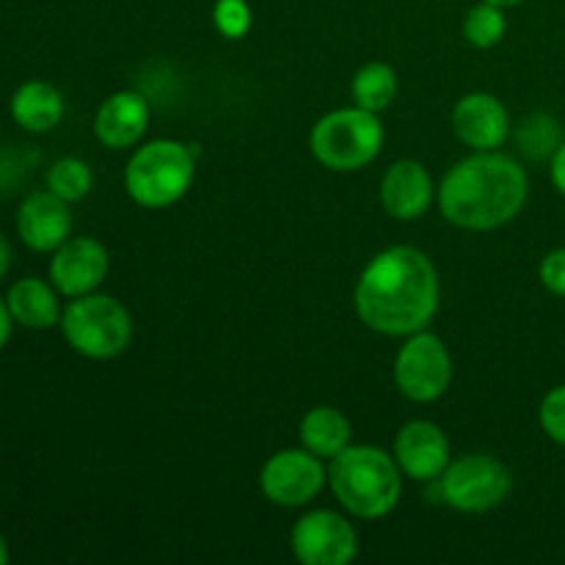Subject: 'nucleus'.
Returning <instances> with one entry per match:
<instances>
[{
  "label": "nucleus",
  "instance_id": "bb28decb",
  "mask_svg": "<svg viewBox=\"0 0 565 565\" xmlns=\"http://www.w3.org/2000/svg\"><path fill=\"white\" fill-rule=\"evenodd\" d=\"M550 174H552V182H555L557 193L565 199V138L561 141V147L555 149V154L550 158Z\"/></svg>",
  "mask_w": 565,
  "mask_h": 565
},
{
  "label": "nucleus",
  "instance_id": "c756f323",
  "mask_svg": "<svg viewBox=\"0 0 565 565\" xmlns=\"http://www.w3.org/2000/svg\"><path fill=\"white\" fill-rule=\"evenodd\" d=\"M486 3H494V6H500V9H513V6L524 3V0H486Z\"/></svg>",
  "mask_w": 565,
  "mask_h": 565
},
{
  "label": "nucleus",
  "instance_id": "4be33fe9",
  "mask_svg": "<svg viewBox=\"0 0 565 565\" xmlns=\"http://www.w3.org/2000/svg\"><path fill=\"white\" fill-rule=\"evenodd\" d=\"M508 31V20H505V9L494 3H486L480 0L478 6H472L463 20V36L472 47L478 50H491L505 39Z\"/></svg>",
  "mask_w": 565,
  "mask_h": 565
},
{
  "label": "nucleus",
  "instance_id": "412c9836",
  "mask_svg": "<svg viewBox=\"0 0 565 565\" xmlns=\"http://www.w3.org/2000/svg\"><path fill=\"white\" fill-rule=\"evenodd\" d=\"M94 174L92 166L81 158H58L47 169V191H53L55 196H61L64 202H81L92 193Z\"/></svg>",
  "mask_w": 565,
  "mask_h": 565
},
{
  "label": "nucleus",
  "instance_id": "a211bd4d",
  "mask_svg": "<svg viewBox=\"0 0 565 565\" xmlns=\"http://www.w3.org/2000/svg\"><path fill=\"white\" fill-rule=\"evenodd\" d=\"M11 119L28 132H50L64 119V94L44 81H25L11 97Z\"/></svg>",
  "mask_w": 565,
  "mask_h": 565
},
{
  "label": "nucleus",
  "instance_id": "9b49d317",
  "mask_svg": "<svg viewBox=\"0 0 565 565\" xmlns=\"http://www.w3.org/2000/svg\"><path fill=\"white\" fill-rule=\"evenodd\" d=\"M108 248L97 237H66L50 259V281L64 298H81L108 279Z\"/></svg>",
  "mask_w": 565,
  "mask_h": 565
},
{
  "label": "nucleus",
  "instance_id": "20e7f679",
  "mask_svg": "<svg viewBox=\"0 0 565 565\" xmlns=\"http://www.w3.org/2000/svg\"><path fill=\"white\" fill-rule=\"evenodd\" d=\"M196 180V154L174 138H154L138 147L125 166V191L147 210L180 202Z\"/></svg>",
  "mask_w": 565,
  "mask_h": 565
},
{
  "label": "nucleus",
  "instance_id": "0eeeda50",
  "mask_svg": "<svg viewBox=\"0 0 565 565\" xmlns=\"http://www.w3.org/2000/svg\"><path fill=\"white\" fill-rule=\"evenodd\" d=\"M439 502L458 513H489L508 500L513 489L511 469L494 456L472 452L450 461L441 478L434 480Z\"/></svg>",
  "mask_w": 565,
  "mask_h": 565
},
{
  "label": "nucleus",
  "instance_id": "ddd939ff",
  "mask_svg": "<svg viewBox=\"0 0 565 565\" xmlns=\"http://www.w3.org/2000/svg\"><path fill=\"white\" fill-rule=\"evenodd\" d=\"M452 130L458 141L472 152H491L511 136V116L500 97L489 92H472L458 99L452 108Z\"/></svg>",
  "mask_w": 565,
  "mask_h": 565
},
{
  "label": "nucleus",
  "instance_id": "aec40b11",
  "mask_svg": "<svg viewBox=\"0 0 565 565\" xmlns=\"http://www.w3.org/2000/svg\"><path fill=\"white\" fill-rule=\"evenodd\" d=\"M351 94L353 103L381 114L397 97V72L390 64H384V61H370L353 77Z\"/></svg>",
  "mask_w": 565,
  "mask_h": 565
},
{
  "label": "nucleus",
  "instance_id": "c85d7f7f",
  "mask_svg": "<svg viewBox=\"0 0 565 565\" xmlns=\"http://www.w3.org/2000/svg\"><path fill=\"white\" fill-rule=\"evenodd\" d=\"M9 265H11V246L3 235H0V279L9 274Z\"/></svg>",
  "mask_w": 565,
  "mask_h": 565
},
{
  "label": "nucleus",
  "instance_id": "6e6552de",
  "mask_svg": "<svg viewBox=\"0 0 565 565\" xmlns=\"http://www.w3.org/2000/svg\"><path fill=\"white\" fill-rule=\"evenodd\" d=\"M395 386L412 403H434L450 390L452 359L441 337L428 329L408 334L395 356Z\"/></svg>",
  "mask_w": 565,
  "mask_h": 565
},
{
  "label": "nucleus",
  "instance_id": "9d476101",
  "mask_svg": "<svg viewBox=\"0 0 565 565\" xmlns=\"http://www.w3.org/2000/svg\"><path fill=\"white\" fill-rule=\"evenodd\" d=\"M290 546L303 565H348L359 555V535L342 513L320 508L298 519Z\"/></svg>",
  "mask_w": 565,
  "mask_h": 565
},
{
  "label": "nucleus",
  "instance_id": "39448f33",
  "mask_svg": "<svg viewBox=\"0 0 565 565\" xmlns=\"http://www.w3.org/2000/svg\"><path fill=\"white\" fill-rule=\"evenodd\" d=\"M384 125L375 110L351 105L320 116L309 136L315 160L331 171H359L384 149Z\"/></svg>",
  "mask_w": 565,
  "mask_h": 565
},
{
  "label": "nucleus",
  "instance_id": "f8f14e48",
  "mask_svg": "<svg viewBox=\"0 0 565 565\" xmlns=\"http://www.w3.org/2000/svg\"><path fill=\"white\" fill-rule=\"evenodd\" d=\"M392 456H395L403 478H412L417 483H434L450 467V441H447L445 430L430 419H412L397 430Z\"/></svg>",
  "mask_w": 565,
  "mask_h": 565
},
{
  "label": "nucleus",
  "instance_id": "2eb2a0df",
  "mask_svg": "<svg viewBox=\"0 0 565 565\" xmlns=\"http://www.w3.org/2000/svg\"><path fill=\"white\" fill-rule=\"evenodd\" d=\"M436 185L430 171L419 160L403 158L386 169L381 180V204L395 221H417L430 210Z\"/></svg>",
  "mask_w": 565,
  "mask_h": 565
},
{
  "label": "nucleus",
  "instance_id": "f03ea898",
  "mask_svg": "<svg viewBox=\"0 0 565 565\" xmlns=\"http://www.w3.org/2000/svg\"><path fill=\"white\" fill-rule=\"evenodd\" d=\"M527 191V171L516 158L500 149L472 152L441 177L439 210L458 230L491 232L522 213Z\"/></svg>",
  "mask_w": 565,
  "mask_h": 565
},
{
  "label": "nucleus",
  "instance_id": "cd10ccee",
  "mask_svg": "<svg viewBox=\"0 0 565 565\" xmlns=\"http://www.w3.org/2000/svg\"><path fill=\"white\" fill-rule=\"evenodd\" d=\"M11 329H14V318H11L9 303H6V298H0V351H3V348L9 345Z\"/></svg>",
  "mask_w": 565,
  "mask_h": 565
},
{
  "label": "nucleus",
  "instance_id": "f3484780",
  "mask_svg": "<svg viewBox=\"0 0 565 565\" xmlns=\"http://www.w3.org/2000/svg\"><path fill=\"white\" fill-rule=\"evenodd\" d=\"M61 292L55 290L53 281L36 279V276H25V279L14 281L9 287V296H6V303H9V312L14 318L17 326L33 331H47L53 326L61 323Z\"/></svg>",
  "mask_w": 565,
  "mask_h": 565
},
{
  "label": "nucleus",
  "instance_id": "4468645a",
  "mask_svg": "<svg viewBox=\"0 0 565 565\" xmlns=\"http://www.w3.org/2000/svg\"><path fill=\"white\" fill-rule=\"evenodd\" d=\"M17 235L31 252L53 254L66 237H72L70 202L53 191H36L22 199L17 210Z\"/></svg>",
  "mask_w": 565,
  "mask_h": 565
},
{
  "label": "nucleus",
  "instance_id": "7c9ffc66",
  "mask_svg": "<svg viewBox=\"0 0 565 565\" xmlns=\"http://www.w3.org/2000/svg\"><path fill=\"white\" fill-rule=\"evenodd\" d=\"M9 563V546H6V539L0 535V565Z\"/></svg>",
  "mask_w": 565,
  "mask_h": 565
},
{
  "label": "nucleus",
  "instance_id": "6ab92c4d",
  "mask_svg": "<svg viewBox=\"0 0 565 565\" xmlns=\"http://www.w3.org/2000/svg\"><path fill=\"white\" fill-rule=\"evenodd\" d=\"M298 439L309 452H315L323 461H331L345 447L353 445V425L340 408L315 406L303 414L301 425H298Z\"/></svg>",
  "mask_w": 565,
  "mask_h": 565
},
{
  "label": "nucleus",
  "instance_id": "b1692460",
  "mask_svg": "<svg viewBox=\"0 0 565 565\" xmlns=\"http://www.w3.org/2000/svg\"><path fill=\"white\" fill-rule=\"evenodd\" d=\"M213 22L221 36L243 39L252 31V6L246 0H215Z\"/></svg>",
  "mask_w": 565,
  "mask_h": 565
},
{
  "label": "nucleus",
  "instance_id": "1a4fd4ad",
  "mask_svg": "<svg viewBox=\"0 0 565 565\" xmlns=\"http://www.w3.org/2000/svg\"><path fill=\"white\" fill-rule=\"evenodd\" d=\"M329 483L323 458L309 452L307 447L279 450L265 461L259 472V489L265 500L279 508H303L320 494Z\"/></svg>",
  "mask_w": 565,
  "mask_h": 565
},
{
  "label": "nucleus",
  "instance_id": "393cba45",
  "mask_svg": "<svg viewBox=\"0 0 565 565\" xmlns=\"http://www.w3.org/2000/svg\"><path fill=\"white\" fill-rule=\"evenodd\" d=\"M539 423L555 445L565 447V384L546 392L539 408Z\"/></svg>",
  "mask_w": 565,
  "mask_h": 565
},
{
  "label": "nucleus",
  "instance_id": "423d86ee",
  "mask_svg": "<svg viewBox=\"0 0 565 565\" xmlns=\"http://www.w3.org/2000/svg\"><path fill=\"white\" fill-rule=\"evenodd\" d=\"M58 326L66 345L94 362L116 359L132 340V318L125 303L99 292L70 298Z\"/></svg>",
  "mask_w": 565,
  "mask_h": 565
},
{
  "label": "nucleus",
  "instance_id": "a878e982",
  "mask_svg": "<svg viewBox=\"0 0 565 565\" xmlns=\"http://www.w3.org/2000/svg\"><path fill=\"white\" fill-rule=\"evenodd\" d=\"M539 279L552 296L565 298V246L552 248L550 254H544L539 265Z\"/></svg>",
  "mask_w": 565,
  "mask_h": 565
},
{
  "label": "nucleus",
  "instance_id": "7ed1b4c3",
  "mask_svg": "<svg viewBox=\"0 0 565 565\" xmlns=\"http://www.w3.org/2000/svg\"><path fill=\"white\" fill-rule=\"evenodd\" d=\"M329 486L342 511L375 522L390 516L403 494V472L395 456L373 445H351L331 458Z\"/></svg>",
  "mask_w": 565,
  "mask_h": 565
},
{
  "label": "nucleus",
  "instance_id": "f257e3e1",
  "mask_svg": "<svg viewBox=\"0 0 565 565\" xmlns=\"http://www.w3.org/2000/svg\"><path fill=\"white\" fill-rule=\"evenodd\" d=\"M439 270L414 246H390L364 265L353 307L370 331L408 337L428 329L439 312Z\"/></svg>",
  "mask_w": 565,
  "mask_h": 565
},
{
  "label": "nucleus",
  "instance_id": "5701e85b",
  "mask_svg": "<svg viewBox=\"0 0 565 565\" xmlns=\"http://www.w3.org/2000/svg\"><path fill=\"white\" fill-rule=\"evenodd\" d=\"M516 141L527 158L541 160L552 158L555 149L561 147L563 138L561 127H557V121L550 114H533L522 121V127L516 132Z\"/></svg>",
  "mask_w": 565,
  "mask_h": 565
},
{
  "label": "nucleus",
  "instance_id": "dca6fc26",
  "mask_svg": "<svg viewBox=\"0 0 565 565\" xmlns=\"http://www.w3.org/2000/svg\"><path fill=\"white\" fill-rule=\"evenodd\" d=\"M149 99L141 92H116L103 99L94 116V136L108 149H130L143 138L149 127Z\"/></svg>",
  "mask_w": 565,
  "mask_h": 565
}]
</instances>
